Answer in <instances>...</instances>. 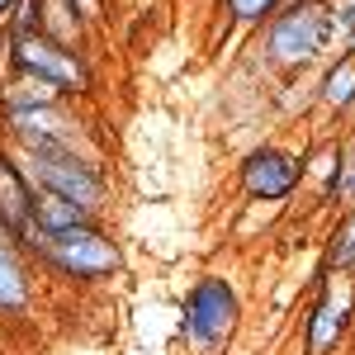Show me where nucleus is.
Returning <instances> with one entry per match:
<instances>
[{
    "label": "nucleus",
    "mask_w": 355,
    "mask_h": 355,
    "mask_svg": "<svg viewBox=\"0 0 355 355\" xmlns=\"http://www.w3.org/2000/svg\"><path fill=\"white\" fill-rule=\"evenodd\" d=\"M336 19L322 0H284L266 19V57L275 67H303L318 53H327Z\"/></svg>",
    "instance_id": "obj_2"
},
{
    "label": "nucleus",
    "mask_w": 355,
    "mask_h": 355,
    "mask_svg": "<svg viewBox=\"0 0 355 355\" xmlns=\"http://www.w3.org/2000/svg\"><path fill=\"white\" fill-rule=\"evenodd\" d=\"M48 266L67 275V279H81V284H95V279H110L119 266H123V251L114 237H105L95 223L85 227H67V232H43V251H38Z\"/></svg>",
    "instance_id": "obj_5"
},
{
    "label": "nucleus",
    "mask_w": 355,
    "mask_h": 355,
    "mask_svg": "<svg viewBox=\"0 0 355 355\" xmlns=\"http://www.w3.org/2000/svg\"><path fill=\"white\" fill-rule=\"evenodd\" d=\"M351 318H355V299H351V284L327 275L322 294L308 313V355H327L331 346H341V336L351 331Z\"/></svg>",
    "instance_id": "obj_8"
},
{
    "label": "nucleus",
    "mask_w": 355,
    "mask_h": 355,
    "mask_svg": "<svg viewBox=\"0 0 355 355\" xmlns=\"http://www.w3.org/2000/svg\"><path fill=\"white\" fill-rule=\"evenodd\" d=\"M0 227L28 251H43V232L33 223V185L24 180L10 152H0Z\"/></svg>",
    "instance_id": "obj_7"
},
{
    "label": "nucleus",
    "mask_w": 355,
    "mask_h": 355,
    "mask_svg": "<svg viewBox=\"0 0 355 355\" xmlns=\"http://www.w3.org/2000/svg\"><path fill=\"white\" fill-rule=\"evenodd\" d=\"M331 199H355V137L341 147V166H336V180H331Z\"/></svg>",
    "instance_id": "obj_16"
},
{
    "label": "nucleus",
    "mask_w": 355,
    "mask_h": 355,
    "mask_svg": "<svg viewBox=\"0 0 355 355\" xmlns=\"http://www.w3.org/2000/svg\"><path fill=\"white\" fill-rule=\"evenodd\" d=\"M85 19L76 15L71 0H33V33L53 38L57 48H71V53H85Z\"/></svg>",
    "instance_id": "obj_9"
},
{
    "label": "nucleus",
    "mask_w": 355,
    "mask_h": 355,
    "mask_svg": "<svg viewBox=\"0 0 355 355\" xmlns=\"http://www.w3.org/2000/svg\"><path fill=\"white\" fill-rule=\"evenodd\" d=\"M33 223H38V232H67V227L95 223V214H85L81 204H71V199H62V194L33 190Z\"/></svg>",
    "instance_id": "obj_11"
},
{
    "label": "nucleus",
    "mask_w": 355,
    "mask_h": 355,
    "mask_svg": "<svg viewBox=\"0 0 355 355\" xmlns=\"http://www.w3.org/2000/svg\"><path fill=\"white\" fill-rule=\"evenodd\" d=\"M299 180H303V162L294 152H284V147H256V152H246L242 190L251 199L279 204V199H289V194L299 190Z\"/></svg>",
    "instance_id": "obj_6"
},
{
    "label": "nucleus",
    "mask_w": 355,
    "mask_h": 355,
    "mask_svg": "<svg viewBox=\"0 0 355 355\" xmlns=\"http://www.w3.org/2000/svg\"><path fill=\"white\" fill-rule=\"evenodd\" d=\"M0 53H5V24H0Z\"/></svg>",
    "instance_id": "obj_20"
},
{
    "label": "nucleus",
    "mask_w": 355,
    "mask_h": 355,
    "mask_svg": "<svg viewBox=\"0 0 355 355\" xmlns=\"http://www.w3.org/2000/svg\"><path fill=\"white\" fill-rule=\"evenodd\" d=\"M327 261H331V270H355V214H346L341 227L331 232Z\"/></svg>",
    "instance_id": "obj_14"
},
{
    "label": "nucleus",
    "mask_w": 355,
    "mask_h": 355,
    "mask_svg": "<svg viewBox=\"0 0 355 355\" xmlns=\"http://www.w3.org/2000/svg\"><path fill=\"white\" fill-rule=\"evenodd\" d=\"M346 53H351V57H355V24H351V28H346Z\"/></svg>",
    "instance_id": "obj_18"
},
{
    "label": "nucleus",
    "mask_w": 355,
    "mask_h": 355,
    "mask_svg": "<svg viewBox=\"0 0 355 355\" xmlns=\"http://www.w3.org/2000/svg\"><path fill=\"white\" fill-rule=\"evenodd\" d=\"M15 10V0H0V24H5V15Z\"/></svg>",
    "instance_id": "obj_19"
},
{
    "label": "nucleus",
    "mask_w": 355,
    "mask_h": 355,
    "mask_svg": "<svg viewBox=\"0 0 355 355\" xmlns=\"http://www.w3.org/2000/svg\"><path fill=\"white\" fill-rule=\"evenodd\" d=\"M237 318H242V299L237 289L223 279V275H204L185 299V318H180V336L190 341L194 351L214 355L223 351V341L237 331Z\"/></svg>",
    "instance_id": "obj_3"
},
{
    "label": "nucleus",
    "mask_w": 355,
    "mask_h": 355,
    "mask_svg": "<svg viewBox=\"0 0 355 355\" xmlns=\"http://www.w3.org/2000/svg\"><path fill=\"white\" fill-rule=\"evenodd\" d=\"M284 0H223V10L237 19V24H266Z\"/></svg>",
    "instance_id": "obj_15"
},
{
    "label": "nucleus",
    "mask_w": 355,
    "mask_h": 355,
    "mask_svg": "<svg viewBox=\"0 0 355 355\" xmlns=\"http://www.w3.org/2000/svg\"><path fill=\"white\" fill-rule=\"evenodd\" d=\"M24 180L33 190H48V194H62L71 204H81L85 214H100L105 209V175L100 166L71 152V147H24Z\"/></svg>",
    "instance_id": "obj_1"
},
{
    "label": "nucleus",
    "mask_w": 355,
    "mask_h": 355,
    "mask_svg": "<svg viewBox=\"0 0 355 355\" xmlns=\"http://www.w3.org/2000/svg\"><path fill=\"white\" fill-rule=\"evenodd\" d=\"M67 95L57 85L24 76V71H10V85L0 90V110H38V105H62Z\"/></svg>",
    "instance_id": "obj_12"
},
{
    "label": "nucleus",
    "mask_w": 355,
    "mask_h": 355,
    "mask_svg": "<svg viewBox=\"0 0 355 355\" xmlns=\"http://www.w3.org/2000/svg\"><path fill=\"white\" fill-rule=\"evenodd\" d=\"M71 5H76V15H81L85 24H100V19H105V5H110V0H71Z\"/></svg>",
    "instance_id": "obj_17"
},
{
    "label": "nucleus",
    "mask_w": 355,
    "mask_h": 355,
    "mask_svg": "<svg viewBox=\"0 0 355 355\" xmlns=\"http://www.w3.org/2000/svg\"><path fill=\"white\" fill-rule=\"evenodd\" d=\"M5 57H10V71H24V76H38V81L57 85L67 100L90 90V62H85V53L57 48L53 38H43V33H15V38L5 33Z\"/></svg>",
    "instance_id": "obj_4"
},
{
    "label": "nucleus",
    "mask_w": 355,
    "mask_h": 355,
    "mask_svg": "<svg viewBox=\"0 0 355 355\" xmlns=\"http://www.w3.org/2000/svg\"><path fill=\"white\" fill-rule=\"evenodd\" d=\"M322 105L327 110H351L355 105V57L341 53V62L322 76Z\"/></svg>",
    "instance_id": "obj_13"
},
{
    "label": "nucleus",
    "mask_w": 355,
    "mask_h": 355,
    "mask_svg": "<svg viewBox=\"0 0 355 355\" xmlns=\"http://www.w3.org/2000/svg\"><path fill=\"white\" fill-rule=\"evenodd\" d=\"M28 303V270L15 251V237L0 227V313H19Z\"/></svg>",
    "instance_id": "obj_10"
}]
</instances>
